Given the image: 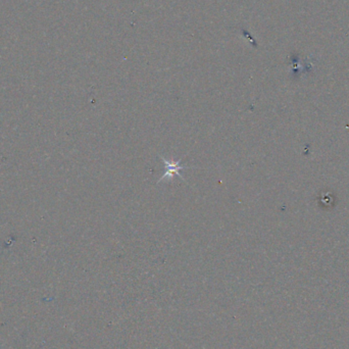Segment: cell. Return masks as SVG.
<instances>
[{"mask_svg": "<svg viewBox=\"0 0 349 349\" xmlns=\"http://www.w3.org/2000/svg\"><path fill=\"white\" fill-rule=\"evenodd\" d=\"M162 160L164 162V167H165V171L163 173V176L158 180V183L163 181V180H170L172 177L174 176H179L180 178L183 179V176L182 174H180L179 170L180 169H185L186 167L185 166H181L180 163H181V159L179 161H172V162H169L168 160H166L165 158L162 157Z\"/></svg>", "mask_w": 349, "mask_h": 349, "instance_id": "cell-1", "label": "cell"}]
</instances>
